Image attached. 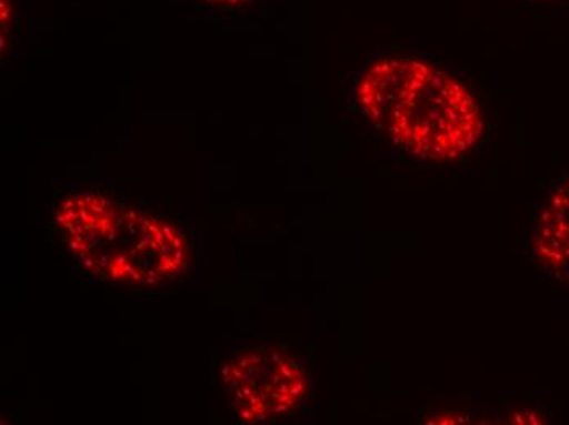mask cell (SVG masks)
<instances>
[{"label": "cell", "instance_id": "3", "mask_svg": "<svg viewBox=\"0 0 569 425\" xmlns=\"http://www.w3.org/2000/svg\"><path fill=\"white\" fill-rule=\"evenodd\" d=\"M232 409L241 423L267 424L290 416L310 393V373L273 345L236 354L221 370Z\"/></svg>", "mask_w": 569, "mask_h": 425}, {"label": "cell", "instance_id": "2", "mask_svg": "<svg viewBox=\"0 0 569 425\" xmlns=\"http://www.w3.org/2000/svg\"><path fill=\"white\" fill-rule=\"evenodd\" d=\"M54 221L79 264L109 282L161 285L189 264V244L176 224L100 193L62 200Z\"/></svg>", "mask_w": 569, "mask_h": 425}, {"label": "cell", "instance_id": "5", "mask_svg": "<svg viewBox=\"0 0 569 425\" xmlns=\"http://www.w3.org/2000/svg\"><path fill=\"white\" fill-rule=\"evenodd\" d=\"M204 2L214 3V6L239 7L249 2V0H204Z\"/></svg>", "mask_w": 569, "mask_h": 425}, {"label": "cell", "instance_id": "1", "mask_svg": "<svg viewBox=\"0 0 569 425\" xmlns=\"http://www.w3.org/2000/svg\"><path fill=\"white\" fill-rule=\"evenodd\" d=\"M356 100L375 130L421 161H457L485 134L483 110L470 89L418 58L373 62L357 85Z\"/></svg>", "mask_w": 569, "mask_h": 425}, {"label": "cell", "instance_id": "4", "mask_svg": "<svg viewBox=\"0 0 569 425\" xmlns=\"http://www.w3.org/2000/svg\"><path fill=\"white\" fill-rule=\"evenodd\" d=\"M530 255L541 272L569 286V175L558 179L537 206Z\"/></svg>", "mask_w": 569, "mask_h": 425}]
</instances>
